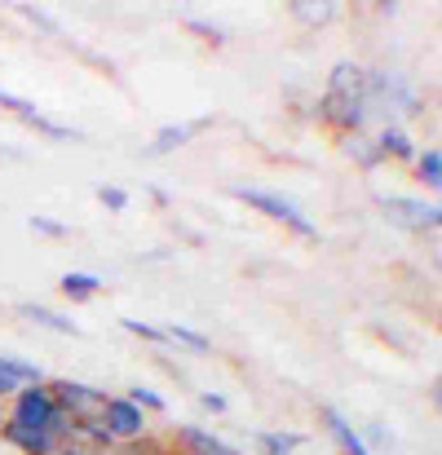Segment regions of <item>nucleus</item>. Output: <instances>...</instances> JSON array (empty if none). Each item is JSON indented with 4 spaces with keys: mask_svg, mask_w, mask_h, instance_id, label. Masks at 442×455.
<instances>
[{
    "mask_svg": "<svg viewBox=\"0 0 442 455\" xmlns=\"http://www.w3.org/2000/svg\"><path fill=\"white\" fill-rule=\"evenodd\" d=\"M327 429H332L336 447H341L345 455H376L372 447H367V443H363V434H358V429H354V425H350L341 411H327Z\"/></svg>",
    "mask_w": 442,
    "mask_h": 455,
    "instance_id": "11",
    "label": "nucleus"
},
{
    "mask_svg": "<svg viewBox=\"0 0 442 455\" xmlns=\"http://www.w3.org/2000/svg\"><path fill=\"white\" fill-rule=\"evenodd\" d=\"M177 451H181V455H244V451H235L230 443H221L217 434L199 429V425L177 429Z\"/></svg>",
    "mask_w": 442,
    "mask_h": 455,
    "instance_id": "8",
    "label": "nucleus"
},
{
    "mask_svg": "<svg viewBox=\"0 0 442 455\" xmlns=\"http://www.w3.org/2000/svg\"><path fill=\"white\" fill-rule=\"evenodd\" d=\"M0 443L18 455H53L76 443V420L58 411L49 380L22 385L9 398V416H0Z\"/></svg>",
    "mask_w": 442,
    "mask_h": 455,
    "instance_id": "1",
    "label": "nucleus"
},
{
    "mask_svg": "<svg viewBox=\"0 0 442 455\" xmlns=\"http://www.w3.org/2000/svg\"><path fill=\"white\" fill-rule=\"evenodd\" d=\"M0 107H9L13 116H22L27 124H36V129H40V133H49V138H62V142H67V138H71V142L80 138L76 129H67V124H53V120H44V116L36 111V102H27V98H18V93H9V89H0Z\"/></svg>",
    "mask_w": 442,
    "mask_h": 455,
    "instance_id": "7",
    "label": "nucleus"
},
{
    "mask_svg": "<svg viewBox=\"0 0 442 455\" xmlns=\"http://www.w3.org/2000/svg\"><path fill=\"white\" fill-rule=\"evenodd\" d=\"M18 309H22V314H27L31 323H44L49 331H62V336H80V327H76V323H71L67 314L49 309V305H31V301H27V305H18Z\"/></svg>",
    "mask_w": 442,
    "mask_h": 455,
    "instance_id": "13",
    "label": "nucleus"
},
{
    "mask_svg": "<svg viewBox=\"0 0 442 455\" xmlns=\"http://www.w3.org/2000/svg\"><path fill=\"white\" fill-rule=\"evenodd\" d=\"M49 389H53L58 411H67V416L76 420V429L102 420V407H107V394H102V389L80 385V380H49Z\"/></svg>",
    "mask_w": 442,
    "mask_h": 455,
    "instance_id": "4",
    "label": "nucleus"
},
{
    "mask_svg": "<svg viewBox=\"0 0 442 455\" xmlns=\"http://www.w3.org/2000/svg\"><path fill=\"white\" fill-rule=\"evenodd\" d=\"M164 340H168V345H186V349H195V354H208V349H213L208 336H199L195 327H177V323L164 327Z\"/></svg>",
    "mask_w": 442,
    "mask_h": 455,
    "instance_id": "16",
    "label": "nucleus"
},
{
    "mask_svg": "<svg viewBox=\"0 0 442 455\" xmlns=\"http://www.w3.org/2000/svg\"><path fill=\"white\" fill-rule=\"evenodd\" d=\"M120 327L133 331V336H142V340H150V345H168V340H164V327H150V323H142V318H125Z\"/></svg>",
    "mask_w": 442,
    "mask_h": 455,
    "instance_id": "20",
    "label": "nucleus"
},
{
    "mask_svg": "<svg viewBox=\"0 0 442 455\" xmlns=\"http://www.w3.org/2000/svg\"><path fill=\"white\" fill-rule=\"evenodd\" d=\"M102 429L111 434V443H142L147 438V411H138L129 398H107L102 407Z\"/></svg>",
    "mask_w": 442,
    "mask_h": 455,
    "instance_id": "5",
    "label": "nucleus"
},
{
    "mask_svg": "<svg viewBox=\"0 0 442 455\" xmlns=\"http://www.w3.org/2000/svg\"><path fill=\"white\" fill-rule=\"evenodd\" d=\"M235 199H244L248 208H257V212H266V217H275V221H284L293 235L301 239H314L318 230H314V221L296 208L288 195H279V190H257V186H235Z\"/></svg>",
    "mask_w": 442,
    "mask_h": 455,
    "instance_id": "3",
    "label": "nucleus"
},
{
    "mask_svg": "<svg viewBox=\"0 0 442 455\" xmlns=\"http://www.w3.org/2000/svg\"><path fill=\"white\" fill-rule=\"evenodd\" d=\"M53 455H93V451H84V447H76V443H71V447H62V451H53Z\"/></svg>",
    "mask_w": 442,
    "mask_h": 455,
    "instance_id": "25",
    "label": "nucleus"
},
{
    "mask_svg": "<svg viewBox=\"0 0 442 455\" xmlns=\"http://www.w3.org/2000/svg\"><path fill=\"white\" fill-rule=\"evenodd\" d=\"M398 226H407V230H438L442 221V208L434 199H403V195H381L376 199Z\"/></svg>",
    "mask_w": 442,
    "mask_h": 455,
    "instance_id": "6",
    "label": "nucleus"
},
{
    "mask_svg": "<svg viewBox=\"0 0 442 455\" xmlns=\"http://www.w3.org/2000/svg\"><path fill=\"white\" fill-rule=\"evenodd\" d=\"M40 367L22 363V358H0V398H13L22 385H40Z\"/></svg>",
    "mask_w": 442,
    "mask_h": 455,
    "instance_id": "9",
    "label": "nucleus"
},
{
    "mask_svg": "<svg viewBox=\"0 0 442 455\" xmlns=\"http://www.w3.org/2000/svg\"><path fill=\"white\" fill-rule=\"evenodd\" d=\"M367 116H372V102H367V71L354 67V62H336L332 76H327V93L318 98V120L341 129L345 138L363 133L367 129Z\"/></svg>",
    "mask_w": 442,
    "mask_h": 455,
    "instance_id": "2",
    "label": "nucleus"
},
{
    "mask_svg": "<svg viewBox=\"0 0 442 455\" xmlns=\"http://www.w3.org/2000/svg\"><path fill=\"white\" fill-rule=\"evenodd\" d=\"M345 147H350V155H354V159H358L363 168H376V164L385 159V155L376 151V142H367L363 133H354V138H345Z\"/></svg>",
    "mask_w": 442,
    "mask_h": 455,
    "instance_id": "18",
    "label": "nucleus"
},
{
    "mask_svg": "<svg viewBox=\"0 0 442 455\" xmlns=\"http://www.w3.org/2000/svg\"><path fill=\"white\" fill-rule=\"evenodd\" d=\"M98 204L111 208V212H125V208H129V195H125L120 186H98Z\"/></svg>",
    "mask_w": 442,
    "mask_h": 455,
    "instance_id": "21",
    "label": "nucleus"
},
{
    "mask_svg": "<svg viewBox=\"0 0 442 455\" xmlns=\"http://www.w3.org/2000/svg\"><path fill=\"white\" fill-rule=\"evenodd\" d=\"M31 230L44 235V239H67V235H71V226H62V221H53V217H31Z\"/></svg>",
    "mask_w": 442,
    "mask_h": 455,
    "instance_id": "22",
    "label": "nucleus"
},
{
    "mask_svg": "<svg viewBox=\"0 0 442 455\" xmlns=\"http://www.w3.org/2000/svg\"><path fill=\"white\" fill-rule=\"evenodd\" d=\"M376 151L385 155V159H407V164H412V159H416V142H412L398 124H385V129L376 133Z\"/></svg>",
    "mask_w": 442,
    "mask_h": 455,
    "instance_id": "12",
    "label": "nucleus"
},
{
    "mask_svg": "<svg viewBox=\"0 0 442 455\" xmlns=\"http://www.w3.org/2000/svg\"><path fill=\"white\" fill-rule=\"evenodd\" d=\"M199 403H204V411H213V416H221V411H226V398H221V394H204Z\"/></svg>",
    "mask_w": 442,
    "mask_h": 455,
    "instance_id": "24",
    "label": "nucleus"
},
{
    "mask_svg": "<svg viewBox=\"0 0 442 455\" xmlns=\"http://www.w3.org/2000/svg\"><path fill=\"white\" fill-rule=\"evenodd\" d=\"M213 120H190V124H164L155 138H150V155H168L177 151V147H186L190 138H199L204 129H208Z\"/></svg>",
    "mask_w": 442,
    "mask_h": 455,
    "instance_id": "10",
    "label": "nucleus"
},
{
    "mask_svg": "<svg viewBox=\"0 0 442 455\" xmlns=\"http://www.w3.org/2000/svg\"><path fill=\"white\" fill-rule=\"evenodd\" d=\"M190 31H199V36H208V40H226V31L213 27V22H190Z\"/></svg>",
    "mask_w": 442,
    "mask_h": 455,
    "instance_id": "23",
    "label": "nucleus"
},
{
    "mask_svg": "<svg viewBox=\"0 0 442 455\" xmlns=\"http://www.w3.org/2000/svg\"><path fill=\"white\" fill-rule=\"evenodd\" d=\"M412 164H416V177H421L430 190H438V186H442V151H438V147L416 151V159H412Z\"/></svg>",
    "mask_w": 442,
    "mask_h": 455,
    "instance_id": "15",
    "label": "nucleus"
},
{
    "mask_svg": "<svg viewBox=\"0 0 442 455\" xmlns=\"http://www.w3.org/2000/svg\"><path fill=\"white\" fill-rule=\"evenodd\" d=\"M257 443H261L266 455H293L305 438H301V434H257Z\"/></svg>",
    "mask_w": 442,
    "mask_h": 455,
    "instance_id": "17",
    "label": "nucleus"
},
{
    "mask_svg": "<svg viewBox=\"0 0 442 455\" xmlns=\"http://www.w3.org/2000/svg\"><path fill=\"white\" fill-rule=\"evenodd\" d=\"M129 403H133L138 411H164V407H168L155 389H142V385H133V389H129Z\"/></svg>",
    "mask_w": 442,
    "mask_h": 455,
    "instance_id": "19",
    "label": "nucleus"
},
{
    "mask_svg": "<svg viewBox=\"0 0 442 455\" xmlns=\"http://www.w3.org/2000/svg\"><path fill=\"white\" fill-rule=\"evenodd\" d=\"M58 288H62L71 301H89L93 292H102V279H98V275H84V270H67Z\"/></svg>",
    "mask_w": 442,
    "mask_h": 455,
    "instance_id": "14",
    "label": "nucleus"
}]
</instances>
